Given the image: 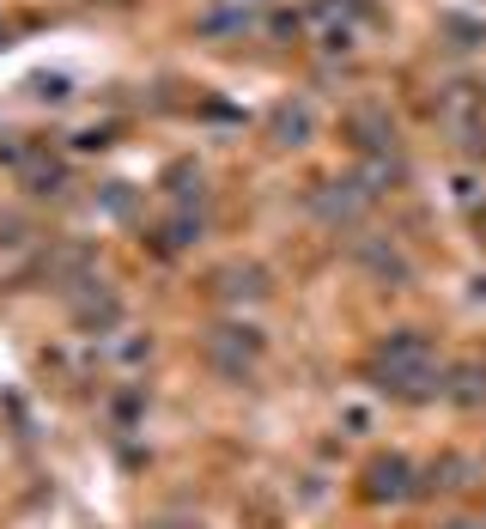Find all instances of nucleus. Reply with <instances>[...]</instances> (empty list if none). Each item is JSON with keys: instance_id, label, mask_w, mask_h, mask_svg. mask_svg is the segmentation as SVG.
I'll return each mask as SVG.
<instances>
[{"instance_id": "1", "label": "nucleus", "mask_w": 486, "mask_h": 529, "mask_svg": "<svg viewBox=\"0 0 486 529\" xmlns=\"http://www.w3.org/2000/svg\"><path fill=\"white\" fill-rule=\"evenodd\" d=\"M280 134H310V110H280Z\"/></svg>"}]
</instances>
